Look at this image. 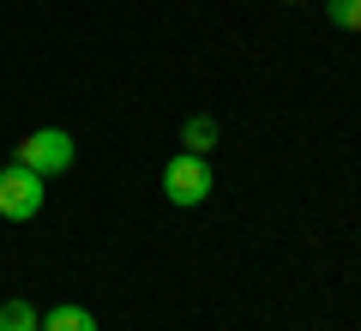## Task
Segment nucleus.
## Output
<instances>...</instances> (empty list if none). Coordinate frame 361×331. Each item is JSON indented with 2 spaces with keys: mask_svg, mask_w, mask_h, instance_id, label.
<instances>
[{
  "mask_svg": "<svg viewBox=\"0 0 361 331\" xmlns=\"http://www.w3.org/2000/svg\"><path fill=\"white\" fill-rule=\"evenodd\" d=\"M42 199H49V175H37V169H25V163L0 169V217H6V223H30V217L42 211Z\"/></svg>",
  "mask_w": 361,
  "mask_h": 331,
  "instance_id": "f257e3e1",
  "label": "nucleus"
},
{
  "mask_svg": "<svg viewBox=\"0 0 361 331\" xmlns=\"http://www.w3.org/2000/svg\"><path fill=\"white\" fill-rule=\"evenodd\" d=\"M211 163L205 157H193V151H180V157H169L163 163V193H169V205H205L211 199Z\"/></svg>",
  "mask_w": 361,
  "mask_h": 331,
  "instance_id": "f03ea898",
  "label": "nucleus"
},
{
  "mask_svg": "<svg viewBox=\"0 0 361 331\" xmlns=\"http://www.w3.org/2000/svg\"><path fill=\"white\" fill-rule=\"evenodd\" d=\"M73 157H78L73 133H61V127H37V133H30V139L13 151V163L37 169V175H61V169H73Z\"/></svg>",
  "mask_w": 361,
  "mask_h": 331,
  "instance_id": "7ed1b4c3",
  "label": "nucleus"
},
{
  "mask_svg": "<svg viewBox=\"0 0 361 331\" xmlns=\"http://www.w3.org/2000/svg\"><path fill=\"white\" fill-rule=\"evenodd\" d=\"M180 151L211 157V151H217V121H211V115H187V127H180Z\"/></svg>",
  "mask_w": 361,
  "mask_h": 331,
  "instance_id": "20e7f679",
  "label": "nucleus"
},
{
  "mask_svg": "<svg viewBox=\"0 0 361 331\" xmlns=\"http://www.w3.org/2000/svg\"><path fill=\"white\" fill-rule=\"evenodd\" d=\"M42 331H97V313H90V307L61 301L54 313H42Z\"/></svg>",
  "mask_w": 361,
  "mask_h": 331,
  "instance_id": "39448f33",
  "label": "nucleus"
},
{
  "mask_svg": "<svg viewBox=\"0 0 361 331\" xmlns=\"http://www.w3.org/2000/svg\"><path fill=\"white\" fill-rule=\"evenodd\" d=\"M0 331H42V313L30 301H0Z\"/></svg>",
  "mask_w": 361,
  "mask_h": 331,
  "instance_id": "423d86ee",
  "label": "nucleus"
},
{
  "mask_svg": "<svg viewBox=\"0 0 361 331\" xmlns=\"http://www.w3.org/2000/svg\"><path fill=\"white\" fill-rule=\"evenodd\" d=\"M325 18L337 30H361V0H325Z\"/></svg>",
  "mask_w": 361,
  "mask_h": 331,
  "instance_id": "0eeeda50",
  "label": "nucleus"
},
{
  "mask_svg": "<svg viewBox=\"0 0 361 331\" xmlns=\"http://www.w3.org/2000/svg\"><path fill=\"white\" fill-rule=\"evenodd\" d=\"M289 6H301V0H289Z\"/></svg>",
  "mask_w": 361,
  "mask_h": 331,
  "instance_id": "6e6552de",
  "label": "nucleus"
}]
</instances>
